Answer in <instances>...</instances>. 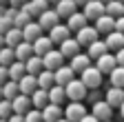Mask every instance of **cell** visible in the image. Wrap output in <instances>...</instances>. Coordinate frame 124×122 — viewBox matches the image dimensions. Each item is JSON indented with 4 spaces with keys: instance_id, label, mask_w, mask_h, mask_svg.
<instances>
[{
    "instance_id": "30",
    "label": "cell",
    "mask_w": 124,
    "mask_h": 122,
    "mask_svg": "<svg viewBox=\"0 0 124 122\" xmlns=\"http://www.w3.org/2000/svg\"><path fill=\"white\" fill-rule=\"evenodd\" d=\"M2 96H5V100H9V102H13L16 98L20 96V84L18 82H7L5 87H2Z\"/></svg>"
},
{
    "instance_id": "25",
    "label": "cell",
    "mask_w": 124,
    "mask_h": 122,
    "mask_svg": "<svg viewBox=\"0 0 124 122\" xmlns=\"http://www.w3.org/2000/svg\"><path fill=\"white\" fill-rule=\"evenodd\" d=\"M13 51H16V60H18V62H27L29 58H33V44L22 42V44H18Z\"/></svg>"
},
{
    "instance_id": "19",
    "label": "cell",
    "mask_w": 124,
    "mask_h": 122,
    "mask_svg": "<svg viewBox=\"0 0 124 122\" xmlns=\"http://www.w3.org/2000/svg\"><path fill=\"white\" fill-rule=\"evenodd\" d=\"M31 104H33V109H38V111H44L46 106H49L51 102H49V91H42V89H38L33 96H31Z\"/></svg>"
},
{
    "instance_id": "20",
    "label": "cell",
    "mask_w": 124,
    "mask_h": 122,
    "mask_svg": "<svg viewBox=\"0 0 124 122\" xmlns=\"http://www.w3.org/2000/svg\"><path fill=\"white\" fill-rule=\"evenodd\" d=\"M95 29H98V33L111 36V33L115 31V18H111V16H102V18L95 22Z\"/></svg>"
},
{
    "instance_id": "2",
    "label": "cell",
    "mask_w": 124,
    "mask_h": 122,
    "mask_svg": "<svg viewBox=\"0 0 124 122\" xmlns=\"http://www.w3.org/2000/svg\"><path fill=\"white\" fill-rule=\"evenodd\" d=\"M86 115H89V113H86V106H84L82 102H69L67 109H64V118H67L69 122H82Z\"/></svg>"
},
{
    "instance_id": "6",
    "label": "cell",
    "mask_w": 124,
    "mask_h": 122,
    "mask_svg": "<svg viewBox=\"0 0 124 122\" xmlns=\"http://www.w3.org/2000/svg\"><path fill=\"white\" fill-rule=\"evenodd\" d=\"M113 106L111 104H106V100H100L98 104H93L91 106V115H95L100 122H111V118H113Z\"/></svg>"
},
{
    "instance_id": "9",
    "label": "cell",
    "mask_w": 124,
    "mask_h": 122,
    "mask_svg": "<svg viewBox=\"0 0 124 122\" xmlns=\"http://www.w3.org/2000/svg\"><path fill=\"white\" fill-rule=\"evenodd\" d=\"M18 84H20V93H22V96H29V98L40 89V87H38V78H36V75H29V73L24 75Z\"/></svg>"
},
{
    "instance_id": "23",
    "label": "cell",
    "mask_w": 124,
    "mask_h": 122,
    "mask_svg": "<svg viewBox=\"0 0 124 122\" xmlns=\"http://www.w3.org/2000/svg\"><path fill=\"white\" fill-rule=\"evenodd\" d=\"M24 75H27V65L16 60V62L9 67V80H11V82H20Z\"/></svg>"
},
{
    "instance_id": "29",
    "label": "cell",
    "mask_w": 124,
    "mask_h": 122,
    "mask_svg": "<svg viewBox=\"0 0 124 122\" xmlns=\"http://www.w3.org/2000/svg\"><path fill=\"white\" fill-rule=\"evenodd\" d=\"M89 58H95V60H100L102 56H106L108 53V47H106V42L104 40H98V42H93L91 47H89Z\"/></svg>"
},
{
    "instance_id": "1",
    "label": "cell",
    "mask_w": 124,
    "mask_h": 122,
    "mask_svg": "<svg viewBox=\"0 0 124 122\" xmlns=\"http://www.w3.org/2000/svg\"><path fill=\"white\" fill-rule=\"evenodd\" d=\"M64 89H67V98H69L71 102H82V100L89 96V89L82 84V80H73V82H69Z\"/></svg>"
},
{
    "instance_id": "37",
    "label": "cell",
    "mask_w": 124,
    "mask_h": 122,
    "mask_svg": "<svg viewBox=\"0 0 124 122\" xmlns=\"http://www.w3.org/2000/svg\"><path fill=\"white\" fill-rule=\"evenodd\" d=\"M24 122H44V120H42V111H38V109H31V111L24 115Z\"/></svg>"
},
{
    "instance_id": "47",
    "label": "cell",
    "mask_w": 124,
    "mask_h": 122,
    "mask_svg": "<svg viewBox=\"0 0 124 122\" xmlns=\"http://www.w3.org/2000/svg\"><path fill=\"white\" fill-rule=\"evenodd\" d=\"M120 115H122V120H124V104L120 106Z\"/></svg>"
},
{
    "instance_id": "34",
    "label": "cell",
    "mask_w": 124,
    "mask_h": 122,
    "mask_svg": "<svg viewBox=\"0 0 124 122\" xmlns=\"http://www.w3.org/2000/svg\"><path fill=\"white\" fill-rule=\"evenodd\" d=\"M108 80H111V87L124 89V67H117L111 75H108Z\"/></svg>"
},
{
    "instance_id": "52",
    "label": "cell",
    "mask_w": 124,
    "mask_h": 122,
    "mask_svg": "<svg viewBox=\"0 0 124 122\" xmlns=\"http://www.w3.org/2000/svg\"><path fill=\"white\" fill-rule=\"evenodd\" d=\"M0 122H7V120H0Z\"/></svg>"
},
{
    "instance_id": "42",
    "label": "cell",
    "mask_w": 124,
    "mask_h": 122,
    "mask_svg": "<svg viewBox=\"0 0 124 122\" xmlns=\"http://www.w3.org/2000/svg\"><path fill=\"white\" fill-rule=\"evenodd\" d=\"M7 122H24V115H16V113H13Z\"/></svg>"
},
{
    "instance_id": "45",
    "label": "cell",
    "mask_w": 124,
    "mask_h": 122,
    "mask_svg": "<svg viewBox=\"0 0 124 122\" xmlns=\"http://www.w3.org/2000/svg\"><path fill=\"white\" fill-rule=\"evenodd\" d=\"M5 47H7V44H5V36H0V51H2Z\"/></svg>"
},
{
    "instance_id": "46",
    "label": "cell",
    "mask_w": 124,
    "mask_h": 122,
    "mask_svg": "<svg viewBox=\"0 0 124 122\" xmlns=\"http://www.w3.org/2000/svg\"><path fill=\"white\" fill-rule=\"evenodd\" d=\"M98 2H102V5H111L113 0H98Z\"/></svg>"
},
{
    "instance_id": "3",
    "label": "cell",
    "mask_w": 124,
    "mask_h": 122,
    "mask_svg": "<svg viewBox=\"0 0 124 122\" xmlns=\"http://www.w3.org/2000/svg\"><path fill=\"white\" fill-rule=\"evenodd\" d=\"M82 84L86 89H100L102 87V73L98 71V67H89L84 73H82Z\"/></svg>"
},
{
    "instance_id": "50",
    "label": "cell",
    "mask_w": 124,
    "mask_h": 122,
    "mask_svg": "<svg viewBox=\"0 0 124 122\" xmlns=\"http://www.w3.org/2000/svg\"><path fill=\"white\" fill-rule=\"evenodd\" d=\"M60 122H69V120H67V118H62V120H60Z\"/></svg>"
},
{
    "instance_id": "32",
    "label": "cell",
    "mask_w": 124,
    "mask_h": 122,
    "mask_svg": "<svg viewBox=\"0 0 124 122\" xmlns=\"http://www.w3.org/2000/svg\"><path fill=\"white\" fill-rule=\"evenodd\" d=\"M16 62V51L13 49H9V47H5L2 51H0V67H11Z\"/></svg>"
},
{
    "instance_id": "22",
    "label": "cell",
    "mask_w": 124,
    "mask_h": 122,
    "mask_svg": "<svg viewBox=\"0 0 124 122\" xmlns=\"http://www.w3.org/2000/svg\"><path fill=\"white\" fill-rule=\"evenodd\" d=\"M55 11H58V16H60V18L69 20L73 13H75V2H73V0H62V2L55 5Z\"/></svg>"
},
{
    "instance_id": "31",
    "label": "cell",
    "mask_w": 124,
    "mask_h": 122,
    "mask_svg": "<svg viewBox=\"0 0 124 122\" xmlns=\"http://www.w3.org/2000/svg\"><path fill=\"white\" fill-rule=\"evenodd\" d=\"M64 100H67V89H64V87H58V84H55V87L49 91V102H51V104H58V106H60V104L64 102Z\"/></svg>"
},
{
    "instance_id": "39",
    "label": "cell",
    "mask_w": 124,
    "mask_h": 122,
    "mask_svg": "<svg viewBox=\"0 0 124 122\" xmlns=\"http://www.w3.org/2000/svg\"><path fill=\"white\" fill-rule=\"evenodd\" d=\"M27 2H29V0H9V7H13V9H22Z\"/></svg>"
},
{
    "instance_id": "38",
    "label": "cell",
    "mask_w": 124,
    "mask_h": 122,
    "mask_svg": "<svg viewBox=\"0 0 124 122\" xmlns=\"http://www.w3.org/2000/svg\"><path fill=\"white\" fill-rule=\"evenodd\" d=\"M9 82V69L7 67H0V87H5Z\"/></svg>"
},
{
    "instance_id": "5",
    "label": "cell",
    "mask_w": 124,
    "mask_h": 122,
    "mask_svg": "<svg viewBox=\"0 0 124 122\" xmlns=\"http://www.w3.org/2000/svg\"><path fill=\"white\" fill-rule=\"evenodd\" d=\"M42 62H44V71H58V69H62L64 67V56H62L60 51H49L44 58H42Z\"/></svg>"
},
{
    "instance_id": "8",
    "label": "cell",
    "mask_w": 124,
    "mask_h": 122,
    "mask_svg": "<svg viewBox=\"0 0 124 122\" xmlns=\"http://www.w3.org/2000/svg\"><path fill=\"white\" fill-rule=\"evenodd\" d=\"M104 100L106 104H111L113 109H120L124 104V89H117V87H108L104 91Z\"/></svg>"
},
{
    "instance_id": "33",
    "label": "cell",
    "mask_w": 124,
    "mask_h": 122,
    "mask_svg": "<svg viewBox=\"0 0 124 122\" xmlns=\"http://www.w3.org/2000/svg\"><path fill=\"white\" fill-rule=\"evenodd\" d=\"M106 16H111V18H122L124 16V5L122 2H117V0H113L111 5H106Z\"/></svg>"
},
{
    "instance_id": "43",
    "label": "cell",
    "mask_w": 124,
    "mask_h": 122,
    "mask_svg": "<svg viewBox=\"0 0 124 122\" xmlns=\"http://www.w3.org/2000/svg\"><path fill=\"white\" fill-rule=\"evenodd\" d=\"M82 122H100V120H98L95 115H91V113H89V115H86V118H84Z\"/></svg>"
},
{
    "instance_id": "14",
    "label": "cell",
    "mask_w": 124,
    "mask_h": 122,
    "mask_svg": "<svg viewBox=\"0 0 124 122\" xmlns=\"http://www.w3.org/2000/svg\"><path fill=\"white\" fill-rule=\"evenodd\" d=\"M22 38H24V42H29V44H33L38 38H42V27H40V22L27 24V27L22 29Z\"/></svg>"
},
{
    "instance_id": "7",
    "label": "cell",
    "mask_w": 124,
    "mask_h": 122,
    "mask_svg": "<svg viewBox=\"0 0 124 122\" xmlns=\"http://www.w3.org/2000/svg\"><path fill=\"white\" fill-rule=\"evenodd\" d=\"M75 40L80 42V47H82V44H84V47H91L93 42L100 40V33H98L95 27H84L80 33H75Z\"/></svg>"
},
{
    "instance_id": "26",
    "label": "cell",
    "mask_w": 124,
    "mask_h": 122,
    "mask_svg": "<svg viewBox=\"0 0 124 122\" xmlns=\"http://www.w3.org/2000/svg\"><path fill=\"white\" fill-rule=\"evenodd\" d=\"M24 42V38H22V29H11V31L5 36V44H7V47L9 49H16V47H18V44H22Z\"/></svg>"
},
{
    "instance_id": "18",
    "label": "cell",
    "mask_w": 124,
    "mask_h": 122,
    "mask_svg": "<svg viewBox=\"0 0 124 122\" xmlns=\"http://www.w3.org/2000/svg\"><path fill=\"white\" fill-rule=\"evenodd\" d=\"M49 38H51V42L62 44V42H67V40L71 38V31H69L67 24H58V27H53L51 31H49Z\"/></svg>"
},
{
    "instance_id": "11",
    "label": "cell",
    "mask_w": 124,
    "mask_h": 122,
    "mask_svg": "<svg viewBox=\"0 0 124 122\" xmlns=\"http://www.w3.org/2000/svg\"><path fill=\"white\" fill-rule=\"evenodd\" d=\"M38 20H40V27H42V31H44V29H49V31H51L53 27H58V24H60V16H58V11H55V9H49V11H44L42 16L38 18Z\"/></svg>"
},
{
    "instance_id": "12",
    "label": "cell",
    "mask_w": 124,
    "mask_h": 122,
    "mask_svg": "<svg viewBox=\"0 0 124 122\" xmlns=\"http://www.w3.org/2000/svg\"><path fill=\"white\" fill-rule=\"evenodd\" d=\"M49 51H53V42H51L49 36H42V38H38V40L33 42V56L44 58Z\"/></svg>"
},
{
    "instance_id": "17",
    "label": "cell",
    "mask_w": 124,
    "mask_h": 122,
    "mask_svg": "<svg viewBox=\"0 0 124 122\" xmlns=\"http://www.w3.org/2000/svg\"><path fill=\"white\" fill-rule=\"evenodd\" d=\"M71 69H73V73H84L89 67H91V58H89V53H80V56H75L73 60H71V65H69Z\"/></svg>"
},
{
    "instance_id": "44",
    "label": "cell",
    "mask_w": 124,
    "mask_h": 122,
    "mask_svg": "<svg viewBox=\"0 0 124 122\" xmlns=\"http://www.w3.org/2000/svg\"><path fill=\"white\" fill-rule=\"evenodd\" d=\"M73 2H75V7H78V5H82V7H86L89 2H93V0H73Z\"/></svg>"
},
{
    "instance_id": "51",
    "label": "cell",
    "mask_w": 124,
    "mask_h": 122,
    "mask_svg": "<svg viewBox=\"0 0 124 122\" xmlns=\"http://www.w3.org/2000/svg\"><path fill=\"white\" fill-rule=\"evenodd\" d=\"M117 2H122V5H124V0H117Z\"/></svg>"
},
{
    "instance_id": "49",
    "label": "cell",
    "mask_w": 124,
    "mask_h": 122,
    "mask_svg": "<svg viewBox=\"0 0 124 122\" xmlns=\"http://www.w3.org/2000/svg\"><path fill=\"white\" fill-rule=\"evenodd\" d=\"M51 2H55V5H58V2H62V0H51Z\"/></svg>"
},
{
    "instance_id": "40",
    "label": "cell",
    "mask_w": 124,
    "mask_h": 122,
    "mask_svg": "<svg viewBox=\"0 0 124 122\" xmlns=\"http://www.w3.org/2000/svg\"><path fill=\"white\" fill-rule=\"evenodd\" d=\"M115 31H117V33H124V16L115 20Z\"/></svg>"
},
{
    "instance_id": "48",
    "label": "cell",
    "mask_w": 124,
    "mask_h": 122,
    "mask_svg": "<svg viewBox=\"0 0 124 122\" xmlns=\"http://www.w3.org/2000/svg\"><path fill=\"white\" fill-rule=\"evenodd\" d=\"M5 100V96H2V87H0V102H2Z\"/></svg>"
},
{
    "instance_id": "27",
    "label": "cell",
    "mask_w": 124,
    "mask_h": 122,
    "mask_svg": "<svg viewBox=\"0 0 124 122\" xmlns=\"http://www.w3.org/2000/svg\"><path fill=\"white\" fill-rule=\"evenodd\" d=\"M24 65H27V73H29V75H36V78L44 71V62H42V58H38V56L29 58Z\"/></svg>"
},
{
    "instance_id": "24",
    "label": "cell",
    "mask_w": 124,
    "mask_h": 122,
    "mask_svg": "<svg viewBox=\"0 0 124 122\" xmlns=\"http://www.w3.org/2000/svg\"><path fill=\"white\" fill-rule=\"evenodd\" d=\"M38 87H40L42 91H51V89L55 87V73H53V71H42V73L38 75Z\"/></svg>"
},
{
    "instance_id": "36",
    "label": "cell",
    "mask_w": 124,
    "mask_h": 122,
    "mask_svg": "<svg viewBox=\"0 0 124 122\" xmlns=\"http://www.w3.org/2000/svg\"><path fill=\"white\" fill-rule=\"evenodd\" d=\"M13 115V104L9 100H2L0 102V120H9Z\"/></svg>"
},
{
    "instance_id": "16",
    "label": "cell",
    "mask_w": 124,
    "mask_h": 122,
    "mask_svg": "<svg viewBox=\"0 0 124 122\" xmlns=\"http://www.w3.org/2000/svg\"><path fill=\"white\" fill-rule=\"evenodd\" d=\"M62 118H64V109L58 106V104H49V106L42 111V120H44V122H60Z\"/></svg>"
},
{
    "instance_id": "41",
    "label": "cell",
    "mask_w": 124,
    "mask_h": 122,
    "mask_svg": "<svg viewBox=\"0 0 124 122\" xmlns=\"http://www.w3.org/2000/svg\"><path fill=\"white\" fill-rule=\"evenodd\" d=\"M115 60H117V67H124V49L115 53Z\"/></svg>"
},
{
    "instance_id": "13",
    "label": "cell",
    "mask_w": 124,
    "mask_h": 122,
    "mask_svg": "<svg viewBox=\"0 0 124 122\" xmlns=\"http://www.w3.org/2000/svg\"><path fill=\"white\" fill-rule=\"evenodd\" d=\"M62 56H64V58H75V56H80V42H78L75 38H69L67 42H62L60 44V49H58Z\"/></svg>"
},
{
    "instance_id": "4",
    "label": "cell",
    "mask_w": 124,
    "mask_h": 122,
    "mask_svg": "<svg viewBox=\"0 0 124 122\" xmlns=\"http://www.w3.org/2000/svg\"><path fill=\"white\" fill-rule=\"evenodd\" d=\"M82 16H84L86 20H93V22H98L102 16H106V5L98 2V0H93V2H89V5L84 7Z\"/></svg>"
},
{
    "instance_id": "15",
    "label": "cell",
    "mask_w": 124,
    "mask_h": 122,
    "mask_svg": "<svg viewBox=\"0 0 124 122\" xmlns=\"http://www.w3.org/2000/svg\"><path fill=\"white\" fill-rule=\"evenodd\" d=\"M115 69H117V60H115V56L106 53V56H102V58L98 60V71H100L102 75H104V73H108V75H111Z\"/></svg>"
},
{
    "instance_id": "28",
    "label": "cell",
    "mask_w": 124,
    "mask_h": 122,
    "mask_svg": "<svg viewBox=\"0 0 124 122\" xmlns=\"http://www.w3.org/2000/svg\"><path fill=\"white\" fill-rule=\"evenodd\" d=\"M104 42H106V47H108V49H113V51L117 53V51H122V49H124V33L113 31L111 36H106V40H104Z\"/></svg>"
},
{
    "instance_id": "35",
    "label": "cell",
    "mask_w": 124,
    "mask_h": 122,
    "mask_svg": "<svg viewBox=\"0 0 124 122\" xmlns=\"http://www.w3.org/2000/svg\"><path fill=\"white\" fill-rule=\"evenodd\" d=\"M31 22H36V20L31 18L24 9H20V11H18V18H16V22H13V27H16V29H24V27L31 24Z\"/></svg>"
},
{
    "instance_id": "10",
    "label": "cell",
    "mask_w": 124,
    "mask_h": 122,
    "mask_svg": "<svg viewBox=\"0 0 124 122\" xmlns=\"http://www.w3.org/2000/svg\"><path fill=\"white\" fill-rule=\"evenodd\" d=\"M11 104H13V113H16V115H27L31 109H33V104H31V98H29V96H22V93L16 98Z\"/></svg>"
},
{
    "instance_id": "21",
    "label": "cell",
    "mask_w": 124,
    "mask_h": 122,
    "mask_svg": "<svg viewBox=\"0 0 124 122\" xmlns=\"http://www.w3.org/2000/svg\"><path fill=\"white\" fill-rule=\"evenodd\" d=\"M73 75H75V73H73V69L64 65L62 69H58V71H55V84H58V87H67L69 82H73V80H75Z\"/></svg>"
}]
</instances>
